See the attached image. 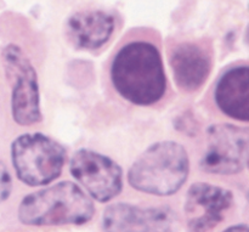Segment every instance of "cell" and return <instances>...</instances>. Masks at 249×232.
<instances>
[{"label":"cell","instance_id":"obj_1","mask_svg":"<svg viewBox=\"0 0 249 232\" xmlns=\"http://www.w3.org/2000/svg\"><path fill=\"white\" fill-rule=\"evenodd\" d=\"M109 77L116 91L138 106L158 104L167 91L160 51L146 39H133L118 49L111 62Z\"/></svg>","mask_w":249,"mask_h":232},{"label":"cell","instance_id":"obj_2","mask_svg":"<svg viewBox=\"0 0 249 232\" xmlns=\"http://www.w3.org/2000/svg\"><path fill=\"white\" fill-rule=\"evenodd\" d=\"M94 201L80 186L62 181L23 197L17 215L23 225H84L95 215Z\"/></svg>","mask_w":249,"mask_h":232},{"label":"cell","instance_id":"obj_3","mask_svg":"<svg viewBox=\"0 0 249 232\" xmlns=\"http://www.w3.org/2000/svg\"><path fill=\"white\" fill-rule=\"evenodd\" d=\"M190 173L187 151L175 141H160L146 148L133 163L128 182L142 194L168 197L185 185Z\"/></svg>","mask_w":249,"mask_h":232},{"label":"cell","instance_id":"obj_4","mask_svg":"<svg viewBox=\"0 0 249 232\" xmlns=\"http://www.w3.org/2000/svg\"><path fill=\"white\" fill-rule=\"evenodd\" d=\"M11 161L17 178L23 184L31 187L45 186L62 173L66 150L50 136L27 133L12 143Z\"/></svg>","mask_w":249,"mask_h":232},{"label":"cell","instance_id":"obj_5","mask_svg":"<svg viewBox=\"0 0 249 232\" xmlns=\"http://www.w3.org/2000/svg\"><path fill=\"white\" fill-rule=\"evenodd\" d=\"M5 73L12 84L11 113L19 125H33L43 119L40 109L38 74L28 56L16 44L1 51Z\"/></svg>","mask_w":249,"mask_h":232},{"label":"cell","instance_id":"obj_6","mask_svg":"<svg viewBox=\"0 0 249 232\" xmlns=\"http://www.w3.org/2000/svg\"><path fill=\"white\" fill-rule=\"evenodd\" d=\"M248 128L223 123L207 129V147L199 167L214 175H235L248 165Z\"/></svg>","mask_w":249,"mask_h":232},{"label":"cell","instance_id":"obj_7","mask_svg":"<svg viewBox=\"0 0 249 232\" xmlns=\"http://www.w3.org/2000/svg\"><path fill=\"white\" fill-rule=\"evenodd\" d=\"M72 177L90 198L107 203L123 190V170L107 156L91 150H78L70 163Z\"/></svg>","mask_w":249,"mask_h":232},{"label":"cell","instance_id":"obj_8","mask_svg":"<svg viewBox=\"0 0 249 232\" xmlns=\"http://www.w3.org/2000/svg\"><path fill=\"white\" fill-rule=\"evenodd\" d=\"M233 194L208 182H196L186 192L184 213L189 232H209L225 219Z\"/></svg>","mask_w":249,"mask_h":232},{"label":"cell","instance_id":"obj_9","mask_svg":"<svg viewBox=\"0 0 249 232\" xmlns=\"http://www.w3.org/2000/svg\"><path fill=\"white\" fill-rule=\"evenodd\" d=\"M175 215L167 207L109 204L102 215L104 232H174Z\"/></svg>","mask_w":249,"mask_h":232},{"label":"cell","instance_id":"obj_10","mask_svg":"<svg viewBox=\"0 0 249 232\" xmlns=\"http://www.w3.org/2000/svg\"><path fill=\"white\" fill-rule=\"evenodd\" d=\"M169 63L178 88L186 92L197 91L212 72V56L197 43L184 41L169 51Z\"/></svg>","mask_w":249,"mask_h":232},{"label":"cell","instance_id":"obj_11","mask_svg":"<svg viewBox=\"0 0 249 232\" xmlns=\"http://www.w3.org/2000/svg\"><path fill=\"white\" fill-rule=\"evenodd\" d=\"M116 28V18L104 10H84L73 14L66 24V33L73 46L96 50L108 43Z\"/></svg>","mask_w":249,"mask_h":232},{"label":"cell","instance_id":"obj_12","mask_svg":"<svg viewBox=\"0 0 249 232\" xmlns=\"http://www.w3.org/2000/svg\"><path fill=\"white\" fill-rule=\"evenodd\" d=\"M216 106L225 116L238 122L249 121V67L231 66L219 78L214 90Z\"/></svg>","mask_w":249,"mask_h":232},{"label":"cell","instance_id":"obj_13","mask_svg":"<svg viewBox=\"0 0 249 232\" xmlns=\"http://www.w3.org/2000/svg\"><path fill=\"white\" fill-rule=\"evenodd\" d=\"M12 191V179L6 165L0 161V203L6 201Z\"/></svg>","mask_w":249,"mask_h":232},{"label":"cell","instance_id":"obj_14","mask_svg":"<svg viewBox=\"0 0 249 232\" xmlns=\"http://www.w3.org/2000/svg\"><path fill=\"white\" fill-rule=\"evenodd\" d=\"M223 232H249V229L246 224H238V225H233L231 228L226 229Z\"/></svg>","mask_w":249,"mask_h":232}]
</instances>
